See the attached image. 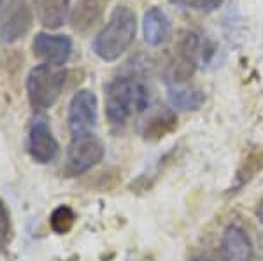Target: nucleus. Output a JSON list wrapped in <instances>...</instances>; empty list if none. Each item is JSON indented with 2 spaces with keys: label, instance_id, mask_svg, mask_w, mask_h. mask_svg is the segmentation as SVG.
Instances as JSON below:
<instances>
[{
  "label": "nucleus",
  "instance_id": "1a4fd4ad",
  "mask_svg": "<svg viewBox=\"0 0 263 261\" xmlns=\"http://www.w3.org/2000/svg\"><path fill=\"white\" fill-rule=\"evenodd\" d=\"M30 27H32V11L28 9L25 0H16V2L12 4L6 21L2 23L0 39H2V42H7V44L16 42V41H20L21 37L27 35Z\"/></svg>",
  "mask_w": 263,
  "mask_h": 261
},
{
  "label": "nucleus",
  "instance_id": "423d86ee",
  "mask_svg": "<svg viewBox=\"0 0 263 261\" xmlns=\"http://www.w3.org/2000/svg\"><path fill=\"white\" fill-rule=\"evenodd\" d=\"M28 153L33 162L37 163H51L58 156V142L54 138L51 126L44 117H37L28 132Z\"/></svg>",
  "mask_w": 263,
  "mask_h": 261
},
{
  "label": "nucleus",
  "instance_id": "20e7f679",
  "mask_svg": "<svg viewBox=\"0 0 263 261\" xmlns=\"http://www.w3.org/2000/svg\"><path fill=\"white\" fill-rule=\"evenodd\" d=\"M105 156V146L95 133L72 137L67 149L65 170L69 175H81L100 163Z\"/></svg>",
  "mask_w": 263,
  "mask_h": 261
},
{
  "label": "nucleus",
  "instance_id": "f03ea898",
  "mask_svg": "<svg viewBox=\"0 0 263 261\" xmlns=\"http://www.w3.org/2000/svg\"><path fill=\"white\" fill-rule=\"evenodd\" d=\"M137 19L128 6H118L99 35L93 39V53L104 62H114L121 56L135 39Z\"/></svg>",
  "mask_w": 263,
  "mask_h": 261
},
{
  "label": "nucleus",
  "instance_id": "aec40b11",
  "mask_svg": "<svg viewBox=\"0 0 263 261\" xmlns=\"http://www.w3.org/2000/svg\"><path fill=\"white\" fill-rule=\"evenodd\" d=\"M190 261H211L209 258H203V256H198V258H193V259H190Z\"/></svg>",
  "mask_w": 263,
  "mask_h": 261
},
{
  "label": "nucleus",
  "instance_id": "f3484780",
  "mask_svg": "<svg viewBox=\"0 0 263 261\" xmlns=\"http://www.w3.org/2000/svg\"><path fill=\"white\" fill-rule=\"evenodd\" d=\"M172 4L181 7H186V9H195V11H214L218 9L219 6L224 2V0H171Z\"/></svg>",
  "mask_w": 263,
  "mask_h": 261
},
{
  "label": "nucleus",
  "instance_id": "f8f14e48",
  "mask_svg": "<svg viewBox=\"0 0 263 261\" xmlns=\"http://www.w3.org/2000/svg\"><path fill=\"white\" fill-rule=\"evenodd\" d=\"M104 0H78L70 14V23L76 32H86L100 19Z\"/></svg>",
  "mask_w": 263,
  "mask_h": 261
},
{
  "label": "nucleus",
  "instance_id": "f257e3e1",
  "mask_svg": "<svg viewBox=\"0 0 263 261\" xmlns=\"http://www.w3.org/2000/svg\"><path fill=\"white\" fill-rule=\"evenodd\" d=\"M149 105V90L141 79L132 75L114 77L105 88V116L112 125L128 121L134 111L141 112Z\"/></svg>",
  "mask_w": 263,
  "mask_h": 261
},
{
  "label": "nucleus",
  "instance_id": "0eeeda50",
  "mask_svg": "<svg viewBox=\"0 0 263 261\" xmlns=\"http://www.w3.org/2000/svg\"><path fill=\"white\" fill-rule=\"evenodd\" d=\"M219 258L221 261H253L254 247L251 237L242 226L232 223L223 231L219 244Z\"/></svg>",
  "mask_w": 263,
  "mask_h": 261
},
{
  "label": "nucleus",
  "instance_id": "6ab92c4d",
  "mask_svg": "<svg viewBox=\"0 0 263 261\" xmlns=\"http://www.w3.org/2000/svg\"><path fill=\"white\" fill-rule=\"evenodd\" d=\"M256 217L260 219V223H263V198L256 205Z\"/></svg>",
  "mask_w": 263,
  "mask_h": 261
},
{
  "label": "nucleus",
  "instance_id": "2eb2a0df",
  "mask_svg": "<svg viewBox=\"0 0 263 261\" xmlns=\"http://www.w3.org/2000/svg\"><path fill=\"white\" fill-rule=\"evenodd\" d=\"M263 172V147L256 146L246 154L244 162L240 163L239 170L235 174V183L230 191L232 193H237L239 189H242L246 184L249 183L251 179H254V175Z\"/></svg>",
  "mask_w": 263,
  "mask_h": 261
},
{
  "label": "nucleus",
  "instance_id": "4468645a",
  "mask_svg": "<svg viewBox=\"0 0 263 261\" xmlns=\"http://www.w3.org/2000/svg\"><path fill=\"white\" fill-rule=\"evenodd\" d=\"M168 98H171L172 107L179 111H197L205 102L203 91L197 88L182 86V84H171L168 86Z\"/></svg>",
  "mask_w": 263,
  "mask_h": 261
},
{
  "label": "nucleus",
  "instance_id": "dca6fc26",
  "mask_svg": "<svg viewBox=\"0 0 263 261\" xmlns=\"http://www.w3.org/2000/svg\"><path fill=\"white\" fill-rule=\"evenodd\" d=\"M49 223H51V228H53L54 233L65 235L74 228L76 212L69 207V205H58V207L53 210V214H51Z\"/></svg>",
  "mask_w": 263,
  "mask_h": 261
},
{
  "label": "nucleus",
  "instance_id": "412c9836",
  "mask_svg": "<svg viewBox=\"0 0 263 261\" xmlns=\"http://www.w3.org/2000/svg\"><path fill=\"white\" fill-rule=\"evenodd\" d=\"M0 4H2V0H0Z\"/></svg>",
  "mask_w": 263,
  "mask_h": 261
},
{
  "label": "nucleus",
  "instance_id": "7ed1b4c3",
  "mask_svg": "<svg viewBox=\"0 0 263 261\" xmlns=\"http://www.w3.org/2000/svg\"><path fill=\"white\" fill-rule=\"evenodd\" d=\"M67 72L60 67H53L48 63L33 67L27 77V93L33 111H48L58 100L63 84H65Z\"/></svg>",
  "mask_w": 263,
  "mask_h": 261
},
{
  "label": "nucleus",
  "instance_id": "ddd939ff",
  "mask_svg": "<svg viewBox=\"0 0 263 261\" xmlns=\"http://www.w3.org/2000/svg\"><path fill=\"white\" fill-rule=\"evenodd\" d=\"M177 125L176 112L168 107L158 109L156 112L147 117L146 123H144L142 135L144 138H149V140H160L167 133H171Z\"/></svg>",
  "mask_w": 263,
  "mask_h": 261
},
{
  "label": "nucleus",
  "instance_id": "6e6552de",
  "mask_svg": "<svg viewBox=\"0 0 263 261\" xmlns=\"http://www.w3.org/2000/svg\"><path fill=\"white\" fill-rule=\"evenodd\" d=\"M33 54L44 63L53 67H62L69 62L72 54V41L65 35H49L37 33L32 42Z\"/></svg>",
  "mask_w": 263,
  "mask_h": 261
},
{
  "label": "nucleus",
  "instance_id": "a211bd4d",
  "mask_svg": "<svg viewBox=\"0 0 263 261\" xmlns=\"http://www.w3.org/2000/svg\"><path fill=\"white\" fill-rule=\"evenodd\" d=\"M11 237V221H9V212H7L6 205L0 202V251L7 246Z\"/></svg>",
  "mask_w": 263,
  "mask_h": 261
},
{
  "label": "nucleus",
  "instance_id": "9d476101",
  "mask_svg": "<svg viewBox=\"0 0 263 261\" xmlns=\"http://www.w3.org/2000/svg\"><path fill=\"white\" fill-rule=\"evenodd\" d=\"M33 9L39 23L44 28L57 30L69 16V0H33Z\"/></svg>",
  "mask_w": 263,
  "mask_h": 261
},
{
  "label": "nucleus",
  "instance_id": "9b49d317",
  "mask_svg": "<svg viewBox=\"0 0 263 261\" xmlns=\"http://www.w3.org/2000/svg\"><path fill=\"white\" fill-rule=\"evenodd\" d=\"M144 39L149 46H162L171 35V19L167 14L158 9V7H151L149 11L144 14Z\"/></svg>",
  "mask_w": 263,
  "mask_h": 261
},
{
  "label": "nucleus",
  "instance_id": "39448f33",
  "mask_svg": "<svg viewBox=\"0 0 263 261\" xmlns=\"http://www.w3.org/2000/svg\"><path fill=\"white\" fill-rule=\"evenodd\" d=\"M69 130L72 137L90 135L97 126V96L90 90L78 91L69 105Z\"/></svg>",
  "mask_w": 263,
  "mask_h": 261
}]
</instances>
